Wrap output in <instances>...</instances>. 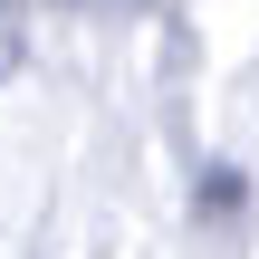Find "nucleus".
Listing matches in <instances>:
<instances>
[]
</instances>
